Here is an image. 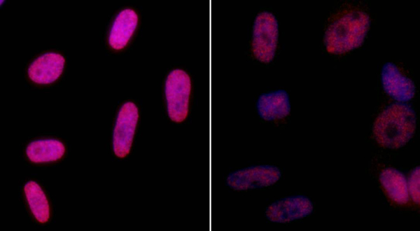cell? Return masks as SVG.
<instances>
[{
  "instance_id": "cell-1",
  "label": "cell",
  "mask_w": 420,
  "mask_h": 231,
  "mask_svg": "<svg viewBox=\"0 0 420 231\" xmlns=\"http://www.w3.org/2000/svg\"><path fill=\"white\" fill-rule=\"evenodd\" d=\"M370 25V18L356 8H345L337 12L327 26L324 43L330 53L342 54L358 47Z\"/></svg>"
},
{
  "instance_id": "cell-2",
  "label": "cell",
  "mask_w": 420,
  "mask_h": 231,
  "mask_svg": "<svg viewBox=\"0 0 420 231\" xmlns=\"http://www.w3.org/2000/svg\"><path fill=\"white\" fill-rule=\"evenodd\" d=\"M416 129V116L405 104H396L386 108L374 124V134L378 143L386 148H398L405 145Z\"/></svg>"
},
{
  "instance_id": "cell-3",
  "label": "cell",
  "mask_w": 420,
  "mask_h": 231,
  "mask_svg": "<svg viewBox=\"0 0 420 231\" xmlns=\"http://www.w3.org/2000/svg\"><path fill=\"white\" fill-rule=\"evenodd\" d=\"M192 80L184 69L176 68L169 72L164 81V97L169 119L176 123L186 120L189 115Z\"/></svg>"
},
{
  "instance_id": "cell-4",
  "label": "cell",
  "mask_w": 420,
  "mask_h": 231,
  "mask_svg": "<svg viewBox=\"0 0 420 231\" xmlns=\"http://www.w3.org/2000/svg\"><path fill=\"white\" fill-rule=\"evenodd\" d=\"M279 38L278 22L273 13L263 10L257 14L253 24L252 52L259 61L268 63L275 55Z\"/></svg>"
},
{
  "instance_id": "cell-5",
  "label": "cell",
  "mask_w": 420,
  "mask_h": 231,
  "mask_svg": "<svg viewBox=\"0 0 420 231\" xmlns=\"http://www.w3.org/2000/svg\"><path fill=\"white\" fill-rule=\"evenodd\" d=\"M281 177V170L274 166L253 165L228 174L225 183L232 190L248 191L271 186Z\"/></svg>"
},
{
  "instance_id": "cell-6",
  "label": "cell",
  "mask_w": 420,
  "mask_h": 231,
  "mask_svg": "<svg viewBox=\"0 0 420 231\" xmlns=\"http://www.w3.org/2000/svg\"><path fill=\"white\" fill-rule=\"evenodd\" d=\"M139 118V109L134 103L123 104L118 113L113 134V149L117 157L123 158L130 153Z\"/></svg>"
},
{
  "instance_id": "cell-7",
  "label": "cell",
  "mask_w": 420,
  "mask_h": 231,
  "mask_svg": "<svg viewBox=\"0 0 420 231\" xmlns=\"http://www.w3.org/2000/svg\"><path fill=\"white\" fill-rule=\"evenodd\" d=\"M312 211L313 204L308 198L295 196L272 203L266 208L265 216L270 222L285 223L304 218Z\"/></svg>"
},
{
  "instance_id": "cell-8",
  "label": "cell",
  "mask_w": 420,
  "mask_h": 231,
  "mask_svg": "<svg viewBox=\"0 0 420 231\" xmlns=\"http://www.w3.org/2000/svg\"><path fill=\"white\" fill-rule=\"evenodd\" d=\"M64 57L56 52L43 54L33 61L28 69L29 78L38 84H50L62 74Z\"/></svg>"
},
{
  "instance_id": "cell-9",
  "label": "cell",
  "mask_w": 420,
  "mask_h": 231,
  "mask_svg": "<svg viewBox=\"0 0 420 231\" xmlns=\"http://www.w3.org/2000/svg\"><path fill=\"white\" fill-rule=\"evenodd\" d=\"M382 84L386 92L393 98L400 102L412 99L414 95L413 82L404 76L392 63H386L382 71Z\"/></svg>"
},
{
  "instance_id": "cell-10",
  "label": "cell",
  "mask_w": 420,
  "mask_h": 231,
  "mask_svg": "<svg viewBox=\"0 0 420 231\" xmlns=\"http://www.w3.org/2000/svg\"><path fill=\"white\" fill-rule=\"evenodd\" d=\"M139 22L136 12L132 8L122 10L116 16L108 36V43L114 50L122 49L129 42Z\"/></svg>"
},
{
  "instance_id": "cell-11",
  "label": "cell",
  "mask_w": 420,
  "mask_h": 231,
  "mask_svg": "<svg viewBox=\"0 0 420 231\" xmlns=\"http://www.w3.org/2000/svg\"><path fill=\"white\" fill-rule=\"evenodd\" d=\"M256 108L259 116L264 120L284 118L290 110L288 95L281 90L264 93L258 97Z\"/></svg>"
},
{
  "instance_id": "cell-12",
  "label": "cell",
  "mask_w": 420,
  "mask_h": 231,
  "mask_svg": "<svg viewBox=\"0 0 420 231\" xmlns=\"http://www.w3.org/2000/svg\"><path fill=\"white\" fill-rule=\"evenodd\" d=\"M65 153L64 144L52 139H38L27 147L28 159L34 163L55 162L61 159Z\"/></svg>"
},
{
  "instance_id": "cell-13",
  "label": "cell",
  "mask_w": 420,
  "mask_h": 231,
  "mask_svg": "<svg viewBox=\"0 0 420 231\" xmlns=\"http://www.w3.org/2000/svg\"><path fill=\"white\" fill-rule=\"evenodd\" d=\"M24 192L29 209L40 223H46L50 218V206L48 199L40 186L35 181H28Z\"/></svg>"
},
{
  "instance_id": "cell-14",
  "label": "cell",
  "mask_w": 420,
  "mask_h": 231,
  "mask_svg": "<svg viewBox=\"0 0 420 231\" xmlns=\"http://www.w3.org/2000/svg\"><path fill=\"white\" fill-rule=\"evenodd\" d=\"M381 183L388 197L395 202L405 204L408 200L407 182L402 174L393 169H385L380 176Z\"/></svg>"
},
{
  "instance_id": "cell-15",
  "label": "cell",
  "mask_w": 420,
  "mask_h": 231,
  "mask_svg": "<svg viewBox=\"0 0 420 231\" xmlns=\"http://www.w3.org/2000/svg\"><path fill=\"white\" fill-rule=\"evenodd\" d=\"M410 189L413 200L419 203V167H416L412 172L410 178Z\"/></svg>"
}]
</instances>
